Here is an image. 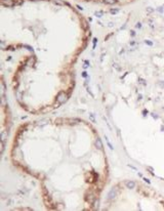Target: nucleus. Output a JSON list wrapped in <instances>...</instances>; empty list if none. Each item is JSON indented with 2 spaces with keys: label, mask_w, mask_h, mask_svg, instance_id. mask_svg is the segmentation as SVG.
Here are the masks:
<instances>
[{
  "label": "nucleus",
  "mask_w": 164,
  "mask_h": 211,
  "mask_svg": "<svg viewBox=\"0 0 164 211\" xmlns=\"http://www.w3.org/2000/svg\"><path fill=\"white\" fill-rule=\"evenodd\" d=\"M125 184H126V187L128 189H133V188L135 187L134 182H131V180H128V182H125Z\"/></svg>",
  "instance_id": "1"
},
{
  "label": "nucleus",
  "mask_w": 164,
  "mask_h": 211,
  "mask_svg": "<svg viewBox=\"0 0 164 211\" xmlns=\"http://www.w3.org/2000/svg\"><path fill=\"white\" fill-rule=\"evenodd\" d=\"M96 145H97V147L98 149H101V150L103 149V144H102V141H101L100 139H97V140Z\"/></svg>",
  "instance_id": "2"
}]
</instances>
